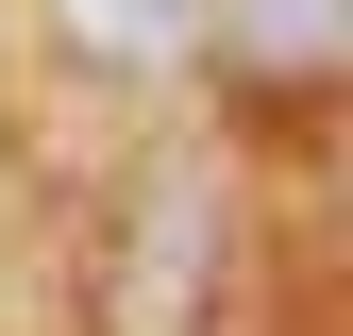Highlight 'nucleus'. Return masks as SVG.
Wrapping results in <instances>:
<instances>
[{
  "label": "nucleus",
  "mask_w": 353,
  "mask_h": 336,
  "mask_svg": "<svg viewBox=\"0 0 353 336\" xmlns=\"http://www.w3.org/2000/svg\"><path fill=\"white\" fill-rule=\"evenodd\" d=\"M202 34H219V67H236L252 101H320V84H336V34H353V0H202Z\"/></svg>",
  "instance_id": "obj_1"
},
{
  "label": "nucleus",
  "mask_w": 353,
  "mask_h": 336,
  "mask_svg": "<svg viewBox=\"0 0 353 336\" xmlns=\"http://www.w3.org/2000/svg\"><path fill=\"white\" fill-rule=\"evenodd\" d=\"M51 34L84 67H185L202 51V0H51Z\"/></svg>",
  "instance_id": "obj_2"
}]
</instances>
